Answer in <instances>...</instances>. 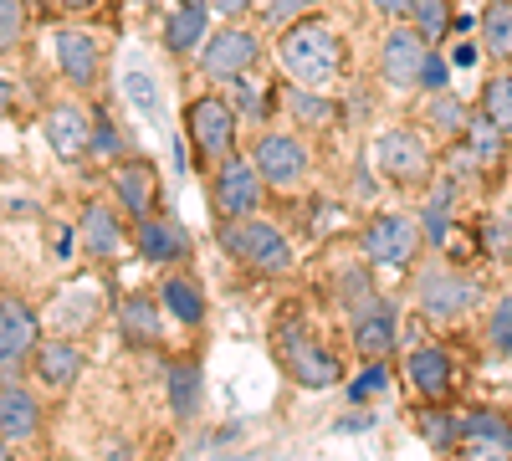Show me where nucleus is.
<instances>
[{"label": "nucleus", "instance_id": "obj_13", "mask_svg": "<svg viewBox=\"0 0 512 461\" xmlns=\"http://www.w3.org/2000/svg\"><path fill=\"white\" fill-rule=\"evenodd\" d=\"M47 144H52V154L57 159H82L93 149V118L82 113L77 103H57L52 113H47Z\"/></svg>", "mask_w": 512, "mask_h": 461}, {"label": "nucleus", "instance_id": "obj_7", "mask_svg": "<svg viewBox=\"0 0 512 461\" xmlns=\"http://www.w3.org/2000/svg\"><path fill=\"white\" fill-rule=\"evenodd\" d=\"M415 303H420V313L431 318V323H456V318L472 313L477 282L451 272V267H431V272L420 277V287H415Z\"/></svg>", "mask_w": 512, "mask_h": 461}, {"label": "nucleus", "instance_id": "obj_46", "mask_svg": "<svg viewBox=\"0 0 512 461\" xmlns=\"http://www.w3.org/2000/svg\"><path fill=\"white\" fill-rule=\"evenodd\" d=\"M0 461H11V441L6 436H0Z\"/></svg>", "mask_w": 512, "mask_h": 461}, {"label": "nucleus", "instance_id": "obj_24", "mask_svg": "<svg viewBox=\"0 0 512 461\" xmlns=\"http://www.w3.org/2000/svg\"><path fill=\"white\" fill-rule=\"evenodd\" d=\"M159 303H164L169 313H175L180 323H200V318H205V298L195 292V282H185V277H164Z\"/></svg>", "mask_w": 512, "mask_h": 461}, {"label": "nucleus", "instance_id": "obj_11", "mask_svg": "<svg viewBox=\"0 0 512 461\" xmlns=\"http://www.w3.org/2000/svg\"><path fill=\"white\" fill-rule=\"evenodd\" d=\"M251 164L262 170L267 185L277 190H297L308 180V144L297 139V134H262L251 149Z\"/></svg>", "mask_w": 512, "mask_h": 461}, {"label": "nucleus", "instance_id": "obj_23", "mask_svg": "<svg viewBox=\"0 0 512 461\" xmlns=\"http://www.w3.org/2000/svg\"><path fill=\"white\" fill-rule=\"evenodd\" d=\"M36 426H41L36 400H31L21 385H6V390H0V436H6V441H31Z\"/></svg>", "mask_w": 512, "mask_h": 461}, {"label": "nucleus", "instance_id": "obj_3", "mask_svg": "<svg viewBox=\"0 0 512 461\" xmlns=\"http://www.w3.org/2000/svg\"><path fill=\"white\" fill-rule=\"evenodd\" d=\"M185 139L195 149L200 164H226L236 149V108L226 98H195L185 108Z\"/></svg>", "mask_w": 512, "mask_h": 461}, {"label": "nucleus", "instance_id": "obj_19", "mask_svg": "<svg viewBox=\"0 0 512 461\" xmlns=\"http://www.w3.org/2000/svg\"><path fill=\"white\" fill-rule=\"evenodd\" d=\"M210 0H180L175 11L164 16V47L175 52V57H190L200 52V41H205V21H210Z\"/></svg>", "mask_w": 512, "mask_h": 461}, {"label": "nucleus", "instance_id": "obj_21", "mask_svg": "<svg viewBox=\"0 0 512 461\" xmlns=\"http://www.w3.org/2000/svg\"><path fill=\"white\" fill-rule=\"evenodd\" d=\"M77 236H82V251H93V257H113V251L123 246V221L113 216V205L93 200V205H82Z\"/></svg>", "mask_w": 512, "mask_h": 461}, {"label": "nucleus", "instance_id": "obj_25", "mask_svg": "<svg viewBox=\"0 0 512 461\" xmlns=\"http://www.w3.org/2000/svg\"><path fill=\"white\" fill-rule=\"evenodd\" d=\"M482 36H487V52L492 57H512V6L507 0H492V6L482 11Z\"/></svg>", "mask_w": 512, "mask_h": 461}, {"label": "nucleus", "instance_id": "obj_17", "mask_svg": "<svg viewBox=\"0 0 512 461\" xmlns=\"http://www.w3.org/2000/svg\"><path fill=\"white\" fill-rule=\"evenodd\" d=\"M461 461H512V431L497 415H472L461 426Z\"/></svg>", "mask_w": 512, "mask_h": 461}, {"label": "nucleus", "instance_id": "obj_18", "mask_svg": "<svg viewBox=\"0 0 512 461\" xmlns=\"http://www.w3.org/2000/svg\"><path fill=\"white\" fill-rule=\"evenodd\" d=\"M405 374H410V385L425 395V400H446L451 395V380H456V369H451V354L436 349V344H425L405 359Z\"/></svg>", "mask_w": 512, "mask_h": 461}, {"label": "nucleus", "instance_id": "obj_41", "mask_svg": "<svg viewBox=\"0 0 512 461\" xmlns=\"http://www.w3.org/2000/svg\"><path fill=\"white\" fill-rule=\"evenodd\" d=\"M256 6V0H210V11H221V16H246Z\"/></svg>", "mask_w": 512, "mask_h": 461}, {"label": "nucleus", "instance_id": "obj_12", "mask_svg": "<svg viewBox=\"0 0 512 461\" xmlns=\"http://www.w3.org/2000/svg\"><path fill=\"white\" fill-rule=\"evenodd\" d=\"M57 67H62V77L72 82V88H93L98 72H103L98 36L82 31V26H62L57 31Z\"/></svg>", "mask_w": 512, "mask_h": 461}, {"label": "nucleus", "instance_id": "obj_47", "mask_svg": "<svg viewBox=\"0 0 512 461\" xmlns=\"http://www.w3.org/2000/svg\"><path fill=\"white\" fill-rule=\"evenodd\" d=\"M175 6H180V0H175Z\"/></svg>", "mask_w": 512, "mask_h": 461}, {"label": "nucleus", "instance_id": "obj_34", "mask_svg": "<svg viewBox=\"0 0 512 461\" xmlns=\"http://www.w3.org/2000/svg\"><path fill=\"white\" fill-rule=\"evenodd\" d=\"M262 11H267V21L292 26V21H303L313 11V0H262Z\"/></svg>", "mask_w": 512, "mask_h": 461}, {"label": "nucleus", "instance_id": "obj_31", "mask_svg": "<svg viewBox=\"0 0 512 461\" xmlns=\"http://www.w3.org/2000/svg\"><path fill=\"white\" fill-rule=\"evenodd\" d=\"M118 318H123V328L134 333L139 344H154V303H144V298H123Z\"/></svg>", "mask_w": 512, "mask_h": 461}, {"label": "nucleus", "instance_id": "obj_9", "mask_svg": "<svg viewBox=\"0 0 512 461\" xmlns=\"http://www.w3.org/2000/svg\"><path fill=\"white\" fill-rule=\"evenodd\" d=\"M425 67H431V41L415 26H390V36L379 41V72L395 88H425Z\"/></svg>", "mask_w": 512, "mask_h": 461}, {"label": "nucleus", "instance_id": "obj_14", "mask_svg": "<svg viewBox=\"0 0 512 461\" xmlns=\"http://www.w3.org/2000/svg\"><path fill=\"white\" fill-rule=\"evenodd\" d=\"M154 195H159V175H154V164L149 159H128L118 164V175H113V200L123 205L134 221L154 216Z\"/></svg>", "mask_w": 512, "mask_h": 461}, {"label": "nucleus", "instance_id": "obj_1", "mask_svg": "<svg viewBox=\"0 0 512 461\" xmlns=\"http://www.w3.org/2000/svg\"><path fill=\"white\" fill-rule=\"evenodd\" d=\"M277 67H282V77L292 82V88L323 93V88L338 82V72H344V36L318 16L292 21L277 36Z\"/></svg>", "mask_w": 512, "mask_h": 461}, {"label": "nucleus", "instance_id": "obj_27", "mask_svg": "<svg viewBox=\"0 0 512 461\" xmlns=\"http://www.w3.org/2000/svg\"><path fill=\"white\" fill-rule=\"evenodd\" d=\"M164 385H169V400H175L180 415L195 410V390H200V369L195 364H169L164 369Z\"/></svg>", "mask_w": 512, "mask_h": 461}, {"label": "nucleus", "instance_id": "obj_6", "mask_svg": "<svg viewBox=\"0 0 512 461\" xmlns=\"http://www.w3.org/2000/svg\"><path fill=\"white\" fill-rule=\"evenodd\" d=\"M420 241H425L420 221L390 211V216H374V221L364 226V257H369L374 267H410L415 251H420Z\"/></svg>", "mask_w": 512, "mask_h": 461}, {"label": "nucleus", "instance_id": "obj_35", "mask_svg": "<svg viewBox=\"0 0 512 461\" xmlns=\"http://www.w3.org/2000/svg\"><path fill=\"white\" fill-rule=\"evenodd\" d=\"M420 426H425V441H431V446H451V441H461V426L451 421V415H436V410H431Z\"/></svg>", "mask_w": 512, "mask_h": 461}, {"label": "nucleus", "instance_id": "obj_22", "mask_svg": "<svg viewBox=\"0 0 512 461\" xmlns=\"http://www.w3.org/2000/svg\"><path fill=\"white\" fill-rule=\"evenodd\" d=\"M31 359H36V369H41V385H52V390L77 385V374H82V349L67 344V339H41Z\"/></svg>", "mask_w": 512, "mask_h": 461}, {"label": "nucleus", "instance_id": "obj_16", "mask_svg": "<svg viewBox=\"0 0 512 461\" xmlns=\"http://www.w3.org/2000/svg\"><path fill=\"white\" fill-rule=\"evenodd\" d=\"M41 344V323L36 313L21 303V298H0V354H11V359H31Z\"/></svg>", "mask_w": 512, "mask_h": 461}, {"label": "nucleus", "instance_id": "obj_29", "mask_svg": "<svg viewBox=\"0 0 512 461\" xmlns=\"http://www.w3.org/2000/svg\"><path fill=\"white\" fill-rule=\"evenodd\" d=\"M466 139H472V154H477L482 164H497V159H502V129H497L487 113L466 123Z\"/></svg>", "mask_w": 512, "mask_h": 461}, {"label": "nucleus", "instance_id": "obj_40", "mask_svg": "<svg viewBox=\"0 0 512 461\" xmlns=\"http://www.w3.org/2000/svg\"><path fill=\"white\" fill-rule=\"evenodd\" d=\"M374 6H379L384 16H395V21H405V16H415V0H374Z\"/></svg>", "mask_w": 512, "mask_h": 461}, {"label": "nucleus", "instance_id": "obj_33", "mask_svg": "<svg viewBox=\"0 0 512 461\" xmlns=\"http://www.w3.org/2000/svg\"><path fill=\"white\" fill-rule=\"evenodd\" d=\"M451 200H456V185H441V190L431 195V205H425V216H420V221H425L420 231L431 236L436 246L446 241V211H451Z\"/></svg>", "mask_w": 512, "mask_h": 461}, {"label": "nucleus", "instance_id": "obj_39", "mask_svg": "<svg viewBox=\"0 0 512 461\" xmlns=\"http://www.w3.org/2000/svg\"><path fill=\"white\" fill-rule=\"evenodd\" d=\"M93 149H98V154H118V134L108 129V118L93 123Z\"/></svg>", "mask_w": 512, "mask_h": 461}, {"label": "nucleus", "instance_id": "obj_42", "mask_svg": "<svg viewBox=\"0 0 512 461\" xmlns=\"http://www.w3.org/2000/svg\"><path fill=\"white\" fill-rule=\"evenodd\" d=\"M236 108H241V113H251V118L262 113V103H256V93L246 88V77H241V88H236Z\"/></svg>", "mask_w": 512, "mask_h": 461}, {"label": "nucleus", "instance_id": "obj_28", "mask_svg": "<svg viewBox=\"0 0 512 461\" xmlns=\"http://www.w3.org/2000/svg\"><path fill=\"white\" fill-rule=\"evenodd\" d=\"M123 98L134 103L149 123L164 118V108H159V88H154V77H149V72H128V77H123Z\"/></svg>", "mask_w": 512, "mask_h": 461}, {"label": "nucleus", "instance_id": "obj_20", "mask_svg": "<svg viewBox=\"0 0 512 461\" xmlns=\"http://www.w3.org/2000/svg\"><path fill=\"white\" fill-rule=\"evenodd\" d=\"M354 344L364 359H384L395 349V308L384 298H374L364 313H354Z\"/></svg>", "mask_w": 512, "mask_h": 461}, {"label": "nucleus", "instance_id": "obj_5", "mask_svg": "<svg viewBox=\"0 0 512 461\" xmlns=\"http://www.w3.org/2000/svg\"><path fill=\"white\" fill-rule=\"evenodd\" d=\"M277 354H282V364H287V374H292L297 385H308V390L338 385V359L313 339L303 323H287V328L277 333Z\"/></svg>", "mask_w": 512, "mask_h": 461}, {"label": "nucleus", "instance_id": "obj_38", "mask_svg": "<svg viewBox=\"0 0 512 461\" xmlns=\"http://www.w3.org/2000/svg\"><path fill=\"white\" fill-rule=\"evenodd\" d=\"M384 385H390V374H384V364L374 359V364L359 374V380H354V390H349V395H354V400H369V395H379Z\"/></svg>", "mask_w": 512, "mask_h": 461}, {"label": "nucleus", "instance_id": "obj_2", "mask_svg": "<svg viewBox=\"0 0 512 461\" xmlns=\"http://www.w3.org/2000/svg\"><path fill=\"white\" fill-rule=\"evenodd\" d=\"M221 246L231 251L241 267H251V272H272V277H277V272L292 267V241H287L272 221H256V216L226 221V226H221Z\"/></svg>", "mask_w": 512, "mask_h": 461}, {"label": "nucleus", "instance_id": "obj_36", "mask_svg": "<svg viewBox=\"0 0 512 461\" xmlns=\"http://www.w3.org/2000/svg\"><path fill=\"white\" fill-rule=\"evenodd\" d=\"M21 36V0H0V52L16 47Z\"/></svg>", "mask_w": 512, "mask_h": 461}, {"label": "nucleus", "instance_id": "obj_26", "mask_svg": "<svg viewBox=\"0 0 512 461\" xmlns=\"http://www.w3.org/2000/svg\"><path fill=\"white\" fill-rule=\"evenodd\" d=\"M482 113L497 123L502 134H512V72H497L482 88Z\"/></svg>", "mask_w": 512, "mask_h": 461}, {"label": "nucleus", "instance_id": "obj_45", "mask_svg": "<svg viewBox=\"0 0 512 461\" xmlns=\"http://www.w3.org/2000/svg\"><path fill=\"white\" fill-rule=\"evenodd\" d=\"M57 6H62V11H93L98 0H57Z\"/></svg>", "mask_w": 512, "mask_h": 461}, {"label": "nucleus", "instance_id": "obj_10", "mask_svg": "<svg viewBox=\"0 0 512 461\" xmlns=\"http://www.w3.org/2000/svg\"><path fill=\"white\" fill-rule=\"evenodd\" d=\"M374 159L384 180L395 185H425L431 180V149H425V139L415 129H384L379 144H374Z\"/></svg>", "mask_w": 512, "mask_h": 461}, {"label": "nucleus", "instance_id": "obj_30", "mask_svg": "<svg viewBox=\"0 0 512 461\" xmlns=\"http://www.w3.org/2000/svg\"><path fill=\"white\" fill-rule=\"evenodd\" d=\"M431 123H436L441 134H466V123H472V118H466V108H461L456 93H436L431 98Z\"/></svg>", "mask_w": 512, "mask_h": 461}, {"label": "nucleus", "instance_id": "obj_43", "mask_svg": "<svg viewBox=\"0 0 512 461\" xmlns=\"http://www.w3.org/2000/svg\"><path fill=\"white\" fill-rule=\"evenodd\" d=\"M11 108H16V82H11L6 72H0V118H6Z\"/></svg>", "mask_w": 512, "mask_h": 461}, {"label": "nucleus", "instance_id": "obj_37", "mask_svg": "<svg viewBox=\"0 0 512 461\" xmlns=\"http://www.w3.org/2000/svg\"><path fill=\"white\" fill-rule=\"evenodd\" d=\"M292 108L303 113L308 123H328V118H333V108H328V103H318V93H313V88H297V93H292Z\"/></svg>", "mask_w": 512, "mask_h": 461}, {"label": "nucleus", "instance_id": "obj_8", "mask_svg": "<svg viewBox=\"0 0 512 461\" xmlns=\"http://www.w3.org/2000/svg\"><path fill=\"white\" fill-rule=\"evenodd\" d=\"M262 190H267L262 170H256L251 159H236V154L216 170V180H210V200H216V211H221L226 221H246V216H256V205H262Z\"/></svg>", "mask_w": 512, "mask_h": 461}, {"label": "nucleus", "instance_id": "obj_4", "mask_svg": "<svg viewBox=\"0 0 512 461\" xmlns=\"http://www.w3.org/2000/svg\"><path fill=\"white\" fill-rule=\"evenodd\" d=\"M256 62H262V41H256L246 26H226L216 36H205L200 41V57H195V67L210 82H241Z\"/></svg>", "mask_w": 512, "mask_h": 461}, {"label": "nucleus", "instance_id": "obj_15", "mask_svg": "<svg viewBox=\"0 0 512 461\" xmlns=\"http://www.w3.org/2000/svg\"><path fill=\"white\" fill-rule=\"evenodd\" d=\"M134 241H139V257H144V262H185V257H190L185 226L169 221V216H144L139 231H134Z\"/></svg>", "mask_w": 512, "mask_h": 461}, {"label": "nucleus", "instance_id": "obj_32", "mask_svg": "<svg viewBox=\"0 0 512 461\" xmlns=\"http://www.w3.org/2000/svg\"><path fill=\"white\" fill-rule=\"evenodd\" d=\"M487 344L497 359H512V298H497L492 323H487Z\"/></svg>", "mask_w": 512, "mask_h": 461}, {"label": "nucleus", "instance_id": "obj_44", "mask_svg": "<svg viewBox=\"0 0 512 461\" xmlns=\"http://www.w3.org/2000/svg\"><path fill=\"white\" fill-rule=\"evenodd\" d=\"M441 77H446V62H441V57H431V67H425V88H436Z\"/></svg>", "mask_w": 512, "mask_h": 461}]
</instances>
